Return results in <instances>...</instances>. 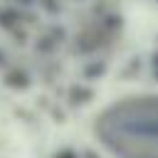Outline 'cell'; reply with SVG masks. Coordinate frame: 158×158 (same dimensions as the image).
I'll use <instances>...</instances> for the list:
<instances>
[{"label": "cell", "instance_id": "obj_1", "mask_svg": "<svg viewBox=\"0 0 158 158\" xmlns=\"http://www.w3.org/2000/svg\"><path fill=\"white\" fill-rule=\"evenodd\" d=\"M101 141L121 158H158V99L111 106L99 121Z\"/></svg>", "mask_w": 158, "mask_h": 158}]
</instances>
